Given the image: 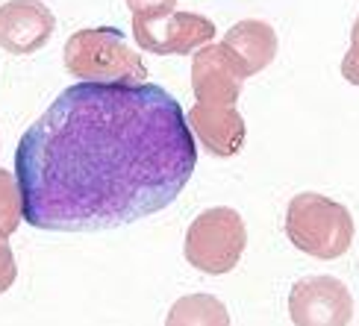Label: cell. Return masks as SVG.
<instances>
[{
  "instance_id": "obj_16",
  "label": "cell",
  "mask_w": 359,
  "mask_h": 326,
  "mask_svg": "<svg viewBox=\"0 0 359 326\" xmlns=\"http://www.w3.org/2000/svg\"><path fill=\"white\" fill-rule=\"evenodd\" d=\"M351 41H359V15H356V21H353V29H351Z\"/></svg>"
},
{
  "instance_id": "obj_8",
  "label": "cell",
  "mask_w": 359,
  "mask_h": 326,
  "mask_svg": "<svg viewBox=\"0 0 359 326\" xmlns=\"http://www.w3.org/2000/svg\"><path fill=\"white\" fill-rule=\"evenodd\" d=\"M53 33V12L39 0H9L0 6V48L12 56L39 53Z\"/></svg>"
},
{
  "instance_id": "obj_3",
  "label": "cell",
  "mask_w": 359,
  "mask_h": 326,
  "mask_svg": "<svg viewBox=\"0 0 359 326\" xmlns=\"http://www.w3.org/2000/svg\"><path fill=\"white\" fill-rule=\"evenodd\" d=\"M286 235L301 253L333 262L351 250L353 215L318 191H304L292 197L286 209Z\"/></svg>"
},
{
  "instance_id": "obj_4",
  "label": "cell",
  "mask_w": 359,
  "mask_h": 326,
  "mask_svg": "<svg viewBox=\"0 0 359 326\" xmlns=\"http://www.w3.org/2000/svg\"><path fill=\"white\" fill-rule=\"evenodd\" d=\"M248 227L245 218L230 206L206 209L189 224L186 232V259L201 274L221 276L230 274L245 256Z\"/></svg>"
},
{
  "instance_id": "obj_13",
  "label": "cell",
  "mask_w": 359,
  "mask_h": 326,
  "mask_svg": "<svg viewBox=\"0 0 359 326\" xmlns=\"http://www.w3.org/2000/svg\"><path fill=\"white\" fill-rule=\"evenodd\" d=\"M15 279H18V264H15V253L6 241V232H0V294H6Z\"/></svg>"
},
{
  "instance_id": "obj_12",
  "label": "cell",
  "mask_w": 359,
  "mask_h": 326,
  "mask_svg": "<svg viewBox=\"0 0 359 326\" xmlns=\"http://www.w3.org/2000/svg\"><path fill=\"white\" fill-rule=\"evenodd\" d=\"M21 224V191L15 173L0 168V232L12 235Z\"/></svg>"
},
{
  "instance_id": "obj_1",
  "label": "cell",
  "mask_w": 359,
  "mask_h": 326,
  "mask_svg": "<svg viewBox=\"0 0 359 326\" xmlns=\"http://www.w3.org/2000/svg\"><path fill=\"white\" fill-rule=\"evenodd\" d=\"M198 165L183 106L154 83H80L15 150L21 218L44 232H103L171 206Z\"/></svg>"
},
{
  "instance_id": "obj_15",
  "label": "cell",
  "mask_w": 359,
  "mask_h": 326,
  "mask_svg": "<svg viewBox=\"0 0 359 326\" xmlns=\"http://www.w3.org/2000/svg\"><path fill=\"white\" fill-rule=\"evenodd\" d=\"M341 77L351 85H359V41H351V50L341 59Z\"/></svg>"
},
{
  "instance_id": "obj_5",
  "label": "cell",
  "mask_w": 359,
  "mask_h": 326,
  "mask_svg": "<svg viewBox=\"0 0 359 326\" xmlns=\"http://www.w3.org/2000/svg\"><path fill=\"white\" fill-rule=\"evenodd\" d=\"M133 36L139 48L154 56H189L206 41L215 38V24L198 12H168L144 18H133Z\"/></svg>"
},
{
  "instance_id": "obj_2",
  "label": "cell",
  "mask_w": 359,
  "mask_h": 326,
  "mask_svg": "<svg viewBox=\"0 0 359 326\" xmlns=\"http://www.w3.org/2000/svg\"><path fill=\"white\" fill-rule=\"evenodd\" d=\"M68 73L83 83H144L147 68L142 53L127 44L124 33L115 27L77 29L62 50Z\"/></svg>"
},
{
  "instance_id": "obj_7",
  "label": "cell",
  "mask_w": 359,
  "mask_h": 326,
  "mask_svg": "<svg viewBox=\"0 0 359 326\" xmlns=\"http://www.w3.org/2000/svg\"><path fill=\"white\" fill-rule=\"evenodd\" d=\"M289 315L297 326H345L353 318V297L336 276H306L289 291Z\"/></svg>"
},
{
  "instance_id": "obj_11",
  "label": "cell",
  "mask_w": 359,
  "mask_h": 326,
  "mask_svg": "<svg viewBox=\"0 0 359 326\" xmlns=\"http://www.w3.org/2000/svg\"><path fill=\"white\" fill-rule=\"evenodd\" d=\"M227 323V312L215 297H206V294H191V297L177 300L168 323Z\"/></svg>"
},
{
  "instance_id": "obj_9",
  "label": "cell",
  "mask_w": 359,
  "mask_h": 326,
  "mask_svg": "<svg viewBox=\"0 0 359 326\" xmlns=\"http://www.w3.org/2000/svg\"><path fill=\"white\" fill-rule=\"evenodd\" d=\"M189 127L194 141H201L212 156L230 159L245 147V118L236 106H218V103H198L189 109Z\"/></svg>"
},
{
  "instance_id": "obj_6",
  "label": "cell",
  "mask_w": 359,
  "mask_h": 326,
  "mask_svg": "<svg viewBox=\"0 0 359 326\" xmlns=\"http://www.w3.org/2000/svg\"><path fill=\"white\" fill-rule=\"evenodd\" d=\"M250 77L245 59L227 44L206 41L194 50L191 59V92L198 103H218L236 106L242 94V83Z\"/></svg>"
},
{
  "instance_id": "obj_10",
  "label": "cell",
  "mask_w": 359,
  "mask_h": 326,
  "mask_svg": "<svg viewBox=\"0 0 359 326\" xmlns=\"http://www.w3.org/2000/svg\"><path fill=\"white\" fill-rule=\"evenodd\" d=\"M224 44L233 48L238 56L245 59L250 77L253 73H259V71H265L277 56V33H274V27L268 21H257V18L238 21L233 29H227Z\"/></svg>"
},
{
  "instance_id": "obj_14",
  "label": "cell",
  "mask_w": 359,
  "mask_h": 326,
  "mask_svg": "<svg viewBox=\"0 0 359 326\" xmlns=\"http://www.w3.org/2000/svg\"><path fill=\"white\" fill-rule=\"evenodd\" d=\"M127 6L136 15H144V18H154V15H168L177 9V0H127Z\"/></svg>"
}]
</instances>
